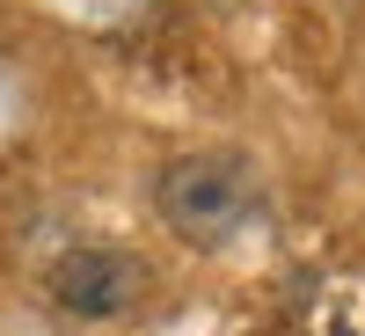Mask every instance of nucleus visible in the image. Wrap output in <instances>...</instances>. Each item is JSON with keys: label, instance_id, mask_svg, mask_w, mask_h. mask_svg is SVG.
Instances as JSON below:
<instances>
[{"label": "nucleus", "instance_id": "f257e3e1", "mask_svg": "<svg viewBox=\"0 0 365 336\" xmlns=\"http://www.w3.org/2000/svg\"><path fill=\"white\" fill-rule=\"evenodd\" d=\"M256 168L249 154H234V146H197V154H175L161 161L154 175V212L175 241H190V249H227L234 234H249L256 220Z\"/></svg>", "mask_w": 365, "mask_h": 336}, {"label": "nucleus", "instance_id": "f03ea898", "mask_svg": "<svg viewBox=\"0 0 365 336\" xmlns=\"http://www.w3.org/2000/svg\"><path fill=\"white\" fill-rule=\"evenodd\" d=\"M154 270H146L132 249H110V241H88V249H66L44 270V292L58 315H81V322H110L146 300Z\"/></svg>", "mask_w": 365, "mask_h": 336}]
</instances>
